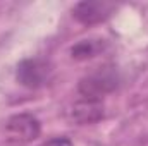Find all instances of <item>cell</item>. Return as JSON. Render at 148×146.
<instances>
[{"mask_svg": "<svg viewBox=\"0 0 148 146\" xmlns=\"http://www.w3.org/2000/svg\"><path fill=\"white\" fill-rule=\"evenodd\" d=\"M53 65L43 57H29L17 64L16 79L21 86L28 89H40L52 81Z\"/></svg>", "mask_w": 148, "mask_h": 146, "instance_id": "cell-1", "label": "cell"}, {"mask_svg": "<svg viewBox=\"0 0 148 146\" xmlns=\"http://www.w3.org/2000/svg\"><path fill=\"white\" fill-rule=\"evenodd\" d=\"M41 124L33 113H16L5 122V141L12 146H24L36 139Z\"/></svg>", "mask_w": 148, "mask_h": 146, "instance_id": "cell-2", "label": "cell"}, {"mask_svg": "<svg viewBox=\"0 0 148 146\" xmlns=\"http://www.w3.org/2000/svg\"><path fill=\"white\" fill-rule=\"evenodd\" d=\"M119 84V76L115 72V69H98L95 72L84 76L79 84H77V91L81 95V98H90V100H100L103 96H107L112 93Z\"/></svg>", "mask_w": 148, "mask_h": 146, "instance_id": "cell-3", "label": "cell"}, {"mask_svg": "<svg viewBox=\"0 0 148 146\" xmlns=\"http://www.w3.org/2000/svg\"><path fill=\"white\" fill-rule=\"evenodd\" d=\"M115 10H117V5L112 2L86 0V2L76 3L73 7V17L83 26H95L107 21Z\"/></svg>", "mask_w": 148, "mask_h": 146, "instance_id": "cell-4", "label": "cell"}, {"mask_svg": "<svg viewBox=\"0 0 148 146\" xmlns=\"http://www.w3.org/2000/svg\"><path fill=\"white\" fill-rule=\"evenodd\" d=\"M103 117V105L100 100L81 98L74 102L73 107L67 110V119L77 126H90L98 122Z\"/></svg>", "mask_w": 148, "mask_h": 146, "instance_id": "cell-5", "label": "cell"}, {"mask_svg": "<svg viewBox=\"0 0 148 146\" xmlns=\"http://www.w3.org/2000/svg\"><path fill=\"white\" fill-rule=\"evenodd\" d=\"M102 40H81L71 46V59L74 60H88L95 57L102 50Z\"/></svg>", "mask_w": 148, "mask_h": 146, "instance_id": "cell-6", "label": "cell"}, {"mask_svg": "<svg viewBox=\"0 0 148 146\" xmlns=\"http://www.w3.org/2000/svg\"><path fill=\"white\" fill-rule=\"evenodd\" d=\"M38 146H74V143L73 139L67 138V136H55V138H52L48 141H43Z\"/></svg>", "mask_w": 148, "mask_h": 146, "instance_id": "cell-7", "label": "cell"}]
</instances>
